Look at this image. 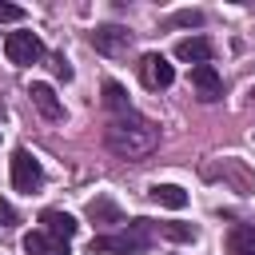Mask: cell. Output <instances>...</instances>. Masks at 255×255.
<instances>
[{
    "label": "cell",
    "mask_w": 255,
    "mask_h": 255,
    "mask_svg": "<svg viewBox=\"0 0 255 255\" xmlns=\"http://www.w3.org/2000/svg\"><path fill=\"white\" fill-rule=\"evenodd\" d=\"M171 24H179V28H187V24H191V28H195V24H203V12L183 8V12H175V16H171Z\"/></svg>",
    "instance_id": "cell-17"
},
{
    "label": "cell",
    "mask_w": 255,
    "mask_h": 255,
    "mask_svg": "<svg viewBox=\"0 0 255 255\" xmlns=\"http://www.w3.org/2000/svg\"><path fill=\"white\" fill-rule=\"evenodd\" d=\"M227 255H255V227H251V223L231 227V235H227Z\"/></svg>",
    "instance_id": "cell-13"
},
{
    "label": "cell",
    "mask_w": 255,
    "mask_h": 255,
    "mask_svg": "<svg viewBox=\"0 0 255 255\" xmlns=\"http://www.w3.org/2000/svg\"><path fill=\"white\" fill-rule=\"evenodd\" d=\"M104 108H108L112 116H128V112H131V104H128V92H124L116 80H104Z\"/></svg>",
    "instance_id": "cell-15"
},
{
    "label": "cell",
    "mask_w": 255,
    "mask_h": 255,
    "mask_svg": "<svg viewBox=\"0 0 255 255\" xmlns=\"http://www.w3.org/2000/svg\"><path fill=\"white\" fill-rule=\"evenodd\" d=\"M40 223H44V231H48V235H56V239H64V243H68V239L76 235V227H80L68 211H56V207H48V211L40 215Z\"/></svg>",
    "instance_id": "cell-12"
},
{
    "label": "cell",
    "mask_w": 255,
    "mask_h": 255,
    "mask_svg": "<svg viewBox=\"0 0 255 255\" xmlns=\"http://www.w3.org/2000/svg\"><path fill=\"white\" fill-rule=\"evenodd\" d=\"M139 76H143V84H147V88H171V80H175V68H171L163 56L147 52V56L139 60Z\"/></svg>",
    "instance_id": "cell-6"
},
{
    "label": "cell",
    "mask_w": 255,
    "mask_h": 255,
    "mask_svg": "<svg viewBox=\"0 0 255 255\" xmlns=\"http://www.w3.org/2000/svg\"><path fill=\"white\" fill-rule=\"evenodd\" d=\"M24 251L28 255H68V243L56 239V235H48L44 227H36V231L24 235Z\"/></svg>",
    "instance_id": "cell-9"
},
{
    "label": "cell",
    "mask_w": 255,
    "mask_h": 255,
    "mask_svg": "<svg viewBox=\"0 0 255 255\" xmlns=\"http://www.w3.org/2000/svg\"><path fill=\"white\" fill-rule=\"evenodd\" d=\"M104 143H108V151L120 155V159H147V155L159 147V128H155L151 120L135 116V112L112 116V120L104 124Z\"/></svg>",
    "instance_id": "cell-1"
},
{
    "label": "cell",
    "mask_w": 255,
    "mask_h": 255,
    "mask_svg": "<svg viewBox=\"0 0 255 255\" xmlns=\"http://www.w3.org/2000/svg\"><path fill=\"white\" fill-rule=\"evenodd\" d=\"M175 56L183 60V64H211V56H215V44L207 40V36H183L179 44H175Z\"/></svg>",
    "instance_id": "cell-7"
},
{
    "label": "cell",
    "mask_w": 255,
    "mask_h": 255,
    "mask_svg": "<svg viewBox=\"0 0 255 255\" xmlns=\"http://www.w3.org/2000/svg\"><path fill=\"white\" fill-rule=\"evenodd\" d=\"M28 96H32V104H36V112H40L44 120H64V104H60V96L52 92V84H32Z\"/></svg>",
    "instance_id": "cell-8"
},
{
    "label": "cell",
    "mask_w": 255,
    "mask_h": 255,
    "mask_svg": "<svg viewBox=\"0 0 255 255\" xmlns=\"http://www.w3.org/2000/svg\"><path fill=\"white\" fill-rule=\"evenodd\" d=\"M251 96H255V92H251Z\"/></svg>",
    "instance_id": "cell-21"
},
{
    "label": "cell",
    "mask_w": 255,
    "mask_h": 255,
    "mask_svg": "<svg viewBox=\"0 0 255 255\" xmlns=\"http://www.w3.org/2000/svg\"><path fill=\"white\" fill-rule=\"evenodd\" d=\"M4 56H8L12 64L28 68V64L44 60V40H40L36 32H8V36H4Z\"/></svg>",
    "instance_id": "cell-3"
},
{
    "label": "cell",
    "mask_w": 255,
    "mask_h": 255,
    "mask_svg": "<svg viewBox=\"0 0 255 255\" xmlns=\"http://www.w3.org/2000/svg\"><path fill=\"white\" fill-rule=\"evenodd\" d=\"M12 223H16V207L8 199H0V227H12Z\"/></svg>",
    "instance_id": "cell-20"
},
{
    "label": "cell",
    "mask_w": 255,
    "mask_h": 255,
    "mask_svg": "<svg viewBox=\"0 0 255 255\" xmlns=\"http://www.w3.org/2000/svg\"><path fill=\"white\" fill-rule=\"evenodd\" d=\"M151 219H131L124 231H116V235H92V243H88V251L92 255H135V251H147V243H151Z\"/></svg>",
    "instance_id": "cell-2"
},
{
    "label": "cell",
    "mask_w": 255,
    "mask_h": 255,
    "mask_svg": "<svg viewBox=\"0 0 255 255\" xmlns=\"http://www.w3.org/2000/svg\"><path fill=\"white\" fill-rule=\"evenodd\" d=\"M92 48L104 52V56H124V52L131 48V32L120 28V24H104V28L92 32Z\"/></svg>",
    "instance_id": "cell-5"
},
{
    "label": "cell",
    "mask_w": 255,
    "mask_h": 255,
    "mask_svg": "<svg viewBox=\"0 0 255 255\" xmlns=\"http://www.w3.org/2000/svg\"><path fill=\"white\" fill-rule=\"evenodd\" d=\"M151 199H155L159 207H171V211L187 207V191L175 187V183H155V187H151Z\"/></svg>",
    "instance_id": "cell-14"
},
{
    "label": "cell",
    "mask_w": 255,
    "mask_h": 255,
    "mask_svg": "<svg viewBox=\"0 0 255 255\" xmlns=\"http://www.w3.org/2000/svg\"><path fill=\"white\" fill-rule=\"evenodd\" d=\"M0 20H4V24H16V20H24V8H16V4H4V0H0Z\"/></svg>",
    "instance_id": "cell-18"
},
{
    "label": "cell",
    "mask_w": 255,
    "mask_h": 255,
    "mask_svg": "<svg viewBox=\"0 0 255 255\" xmlns=\"http://www.w3.org/2000/svg\"><path fill=\"white\" fill-rule=\"evenodd\" d=\"M155 231L163 239H175V243H191L195 239V227L191 223H155Z\"/></svg>",
    "instance_id": "cell-16"
},
{
    "label": "cell",
    "mask_w": 255,
    "mask_h": 255,
    "mask_svg": "<svg viewBox=\"0 0 255 255\" xmlns=\"http://www.w3.org/2000/svg\"><path fill=\"white\" fill-rule=\"evenodd\" d=\"M88 219L100 223V227H120V223H124V211H120L108 195H96V199L88 203Z\"/></svg>",
    "instance_id": "cell-11"
},
{
    "label": "cell",
    "mask_w": 255,
    "mask_h": 255,
    "mask_svg": "<svg viewBox=\"0 0 255 255\" xmlns=\"http://www.w3.org/2000/svg\"><path fill=\"white\" fill-rule=\"evenodd\" d=\"M52 72H56L60 80H72V64H68L64 56H52Z\"/></svg>",
    "instance_id": "cell-19"
},
{
    "label": "cell",
    "mask_w": 255,
    "mask_h": 255,
    "mask_svg": "<svg viewBox=\"0 0 255 255\" xmlns=\"http://www.w3.org/2000/svg\"><path fill=\"white\" fill-rule=\"evenodd\" d=\"M12 183H16V191H28V195L44 183V167H40V159L28 147H16L12 151Z\"/></svg>",
    "instance_id": "cell-4"
},
{
    "label": "cell",
    "mask_w": 255,
    "mask_h": 255,
    "mask_svg": "<svg viewBox=\"0 0 255 255\" xmlns=\"http://www.w3.org/2000/svg\"><path fill=\"white\" fill-rule=\"evenodd\" d=\"M191 84H195V92H199L203 100H219V96H223V80H219V72H215L211 64L191 68Z\"/></svg>",
    "instance_id": "cell-10"
}]
</instances>
